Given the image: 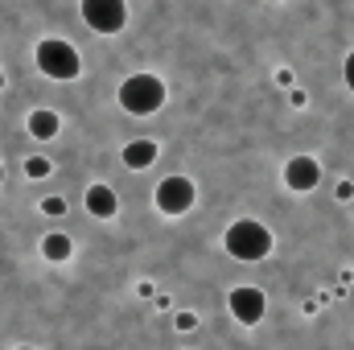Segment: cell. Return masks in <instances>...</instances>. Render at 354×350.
I'll list each match as a JSON object with an SVG mask.
<instances>
[{
    "instance_id": "obj_1",
    "label": "cell",
    "mask_w": 354,
    "mask_h": 350,
    "mask_svg": "<svg viewBox=\"0 0 354 350\" xmlns=\"http://www.w3.org/2000/svg\"><path fill=\"white\" fill-rule=\"evenodd\" d=\"M223 248H227V256L252 264V260H264L268 252L276 248V239H272V231H268L264 223H256V219H239V223L227 227Z\"/></svg>"
},
{
    "instance_id": "obj_2",
    "label": "cell",
    "mask_w": 354,
    "mask_h": 350,
    "mask_svg": "<svg viewBox=\"0 0 354 350\" xmlns=\"http://www.w3.org/2000/svg\"><path fill=\"white\" fill-rule=\"evenodd\" d=\"M120 107L128 111V116H153V111H161V103H165V83L157 79V75H128L124 83H120Z\"/></svg>"
},
{
    "instance_id": "obj_3",
    "label": "cell",
    "mask_w": 354,
    "mask_h": 350,
    "mask_svg": "<svg viewBox=\"0 0 354 350\" xmlns=\"http://www.w3.org/2000/svg\"><path fill=\"white\" fill-rule=\"evenodd\" d=\"M33 62H37V71H41L46 79H58V83H71V79L83 75V58H79V50H75L71 42H62V37H46V42L37 46Z\"/></svg>"
},
{
    "instance_id": "obj_4",
    "label": "cell",
    "mask_w": 354,
    "mask_h": 350,
    "mask_svg": "<svg viewBox=\"0 0 354 350\" xmlns=\"http://www.w3.org/2000/svg\"><path fill=\"white\" fill-rule=\"evenodd\" d=\"M79 12L95 33H120L128 25V4L124 0H83Z\"/></svg>"
},
{
    "instance_id": "obj_5",
    "label": "cell",
    "mask_w": 354,
    "mask_h": 350,
    "mask_svg": "<svg viewBox=\"0 0 354 350\" xmlns=\"http://www.w3.org/2000/svg\"><path fill=\"white\" fill-rule=\"evenodd\" d=\"M157 210L161 214H185L189 206H194V198H198V190H194V181L189 177H181V174H174V177H165L161 185H157Z\"/></svg>"
},
{
    "instance_id": "obj_6",
    "label": "cell",
    "mask_w": 354,
    "mask_h": 350,
    "mask_svg": "<svg viewBox=\"0 0 354 350\" xmlns=\"http://www.w3.org/2000/svg\"><path fill=\"white\" fill-rule=\"evenodd\" d=\"M231 317L235 322H243V326H256V322H264L268 313V301L260 288H252V284H239V288H231Z\"/></svg>"
},
{
    "instance_id": "obj_7",
    "label": "cell",
    "mask_w": 354,
    "mask_h": 350,
    "mask_svg": "<svg viewBox=\"0 0 354 350\" xmlns=\"http://www.w3.org/2000/svg\"><path fill=\"white\" fill-rule=\"evenodd\" d=\"M317 181H322V165H317L313 157H292V161L284 165V185H288L292 194H313Z\"/></svg>"
},
{
    "instance_id": "obj_8",
    "label": "cell",
    "mask_w": 354,
    "mask_h": 350,
    "mask_svg": "<svg viewBox=\"0 0 354 350\" xmlns=\"http://www.w3.org/2000/svg\"><path fill=\"white\" fill-rule=\"evenodd\" d=\"M87 210L95 219H111L115 210H120V198H115V190L111 185H103V181H95L87 190Z\"/></svg>"
},
{
    "instance_id": "obj_9",
    "label": "cell",
    "mask_w": 354,
    "mask_h": 350,
    "mask_svg": "<svg viewBox=\"0 0 354 350\" xmlns=\"http://www.w3.org/2000/svg\"><path fill=\"white\" fill-rule=\"evenodd\" d=\"M29 136H37V140H54L58 136V128H62V120H58V111H50V107H37V111H29Z\"/></svg>"
},
{
    "instance_id": "obj_10",
    "label": "cell",
    "mask_w": 354,
    "mask_h": 350,
    "mask_svg": "<svg viewBox=\"0 0 354 350\" xmlns=\"http://www.w3.org/2000/svg\"><path fill=\"white\" fill-rule=\"evenodd\" d=\"M120 157H124V165H128V169H149V165L157 161V145L140 136V140H128Z\"/></svg>"
},
{
    "instance_id": "obj_11",
    "label": "cell",
    "mask_w": 354,
    "mask_h": 350,
    "mask_svg": "<svg viewBox=\"0 0 354 350\" xmlns=\"http://www.w3.org/2000/svg\"><path fill=\"white\" fill-rule=\"evenodd\" d=\"M71 252H75V243H71V235H62V231H50V235L41 239V256L50 264H66Z\"/></svg>"
},
{
    "instance_id": "obj_12",
    "label": "cell",
    "mask_w": 354,
    "mask_h": 350,
    "mask_svg": "<svg viewBox=\"0 0 354 350\" xmlns=\"http://www.w3.org/2000/svg\"><path fill=\"white\" fill-rule=\"evenodd\" d=\"M50 169H54V165H50L46 157H29V161H25V174L29 177H50Z\"/></svg>"
},
{
    "instance_id": "obj_13",
    "label": "cell",
    "mask_w": 354,
    "mask_h": 350,
    "mask_svg": "<svg viewBox=\"0 0 354 350\" xmlns=\"http://www.w3.org/2000/svg\"><path fill=\"white\" fill-rule=\"evenodd\" d=\"M41 210H46L50 219H62V214H66V202H62V198H46V202H41Z\"/></svg>"
},
{
    "instance_id": "obj_14",
    "label": "cell",
    "mask_w": 354,
    "mask_h": 350,
    "mask_svg": "<svg viewBox=\"0 0 354 350\" xmlns=\"http://www.w3.org/2000/svg\"><path fill=\"white\" fill-rule=\"evenodd\" d=\"M342 79H346V87L354 91V50L346 54V62H342Z\"/></svg>"
},
{
    "instance_id": "obj_15",
    "label": "cell",
    "mask_w": 354,
    "mask_h": 350,
    "mask_svg": "<svg viewBox=\"0 0 354 350\" xmlns=\"http://www.w3.org/2000/svg\"><path fill=\"white\" fill-rule=\"evenodd\" d=\"M177 330H198V313H177Z\"/></svg>"
},
{
    "instance_id": "obj_16",
    "label": "cell",
    "mask_w": 354,
    "mask_h": 350,
    "mask_svg": "<svg viewBox=\"0 0 354 350\" xmlns=\"http://www.w3.org/2000/svg\"><path fill=\"white\" fill-rule=\"evenodd\" d=\"M354 198V181H338V202H351Z\"/></svg>"
},
{
    "instance_id": "obj_17",
    "label": "cell",
    "mask_w": 354,
    "mask_h": 350,
    "mask_svg": "<svg viewBox=\"0 0 354 350\" xmlns=\"http://www.w3.org/2000/svg\"><path fill=\"white\" fill-rule=\"evenodd\" d=\"M12 350H33V347H12Z\"/></svg>"
},
{
    "instance_id": "obj_18",
    "label": "cell",
    "mask_w": 354,
    "mask_h": 350,
    "mask_svg": "<svg viewBox=\"0 0 354 350\" xmlns=\"http://www.w3.org/2000/svg\"><path fill=\"white\" fill-rule=\"evenodd\" d=\"M0 87H4V71H0Z\"/></svg>"
},
{
    "instance_id": "obj_19",
    "label": "cell",
    "mask_w": 354,
    "mask_h": 350,
    "mask_svg": "<svg viewBox=\"0 0 354 350\" xmlns=\"http://www.w3.org/2000/svg\"><path fill=\"white\" fill-rule=\"evenodd\" d=\"M0 181H4V169H0Z\"/></svg>"
}]
</instances>
